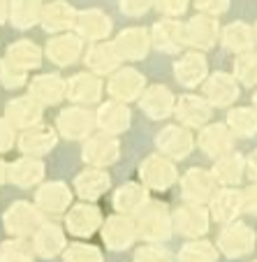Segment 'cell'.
I'll use <instances>...</instances> for the list:
<instances>
[{
  "instance_id": "obj_43",
  "label": "cell",
  "mask_w": 257,
  "mask_h": 262,
  "mask_svg": "<svg viewBox=\"0 0 257 262\" xmlns=\"http://www.w3.org/2000/svg\"><path fill=\"white\" fill-rule=\"evenodd\" d=\"M63 262H104V253L100 246L88 242H72L63 251Z\"/></svg>"
},
{
  "instance_id": "obj_6",
  "label": "cell",
  "mask_w": 257,
  "mask_h": 262,
  "mask_svg": "<svg viewBox=\"0 0 257 262\" xmlns=\"http://www.w3.org/2000/svg\"><path fill=\"white\" fill-rule=\"evenodd\" d=\"M172 221H174V232H178L185 239H199L208 232L213 218L206 204L183 202L181 207L172 211Z\"/></svg>"
},
{
  "instance_id": "obj_7",
  "label": "cell",
  "mask_w": 257,
  "mask_h": 262,
  "mask_svg": "<svg viewBox=\"0 0 257 262\" xmlns=\"http://www.w3.org/2000/svg\"><path fill=\"white\" fill-rule=\"evenodd\" d=\"M255 242H257V234L250 225L241 221H234L223 225L220 234H218V251L223 253L225 257H243V255H250L255 251Z\"/></svg>"
},
{
  "instance_id": "obj_12",
  "label": "cell",
  "mask_w": 257,
  "mask_h": 262,
  "mask_svg": "<svg viewBox=\"0 0 257 262\" xmlns=\"http://www.w3.org/2000/svg\"><path fill=\"white\" fill-rule=\"evenodd\" d=\"M81 158L88 167H102L107 169L121 158V142L116 135L95 133L84 142L81 148Z\"/></svg>"
},
{
  "instance_id": "obj_1",
  "label": "cell",
  "mask_w": 257,
  "mask_h": 262,
  "mask_svg": "<svg viewBox=\"0 0 257 262\" xmlns=\"http://www.w3.org/2000/svg\"><path fill=\"white\" fill-rule=\"evenodd\" d=\"M137 232L144 244H165L174 234V221L167 204L160 200H149L146 207L134 216Z\"/></svg>"
},
{
  "instance_id": "obj_13",
  "label": "cell",
  "mask_w": 257,
  "mask_h": 262,
  "mask_svg": "<svg viewBox=\"0 0 257 262\" xmlns=\"http://www.w3.org/2000/svg\"><path fill=\"white\" fill-rule=\"evenodd\" d=\"M102 223H104L102 211L93 202L72 204L69 211L65 213V230L77 239H90L95 232H100Z\"/></svg>"
},
{
  "instance_id": "obj_48",
  "label": "cell",
  "mask_w": 257,
  "mask_h": 262,
  "mask_svg": "<svg viewBox=\"0 0 257 262\" xmlns=\"http://www.w3.org/2000/svg\"><path fill=\"white\" fill-rule=\"evenodd\" d=\"M155 7H158L167 19H174V16H178V14L185 12L188 0H155Z\"/></svg>"
},
{
  "instance_id": "obj_53",
  "label": "cell",
  "mask_w": 257,
  "mask_h": 262,
  "mask_svg": "<svg viewBox=\"0 0 257 262\" xmlns=\"http://www.w3.org/2000/svg\"><path fill=\"white\" fill-rule=\"evenodd\" d=\"M7 169H10V165H7L5 160L0 158V186H3V183L7 181Z\"/></svg>"
},
{
  "instance_id": "obj_44",
  "label": "cell",
  "mask_w": 257,
  "mask_h": 262,
  "mask_svg": "<svg viewBox=\"0 0 257 262\" xmlns=\"http://www.w3.org/2000/svg\"><path fill=\"white\" fill-rule=\"evenodd\" d=\"M234 77L239 84L255 89L257 86V51H248V54H239L234 58Z\"/></svg>"
},
{
  "instance_id": "obj_11",
  "label": "cell",
  "mask_w": 257,
  "mask_h": 262,
  "mask_svg": "<svg viewBox=\"0 0 257 262\" xmlns=\"http://www.w3.org/2000/svg\"><path fill=\"white\" fill-rule=\"evenodd\" d=\"M195 144V135L190 133V128L181 123H172V125H165L162 130L158 133L155 137V146H158V154L167 156L169 160H183L188 158L193 154Z\"/></svg>"
},
{
  "instance_id": "obj_37",
  "label": "cell",
  "mask_w": 257,
  "mask_h": 262,
  "mask_svg": "<svg viewBox=\"0 0 257 262\" xmlns=\"http://www.w3.org/2000/svg\"><path fill=\"white\" fill-rule=\"evenodd\" d=\"M211 172L216 174L218 183H220L223 188H234V186H239V183L243 181V177H246V158H243L241 154H237V151H232L229 156L216 160Z\"/></svg>"
},
{
  "instance_id": "obj_56",
  "label": "cell",
  "mask_w": 257,
  "mask_h": 262,
  "mask_svg": "<svg viewBox=\"0 0 257 262\" xmlns=\"http://www.w3.org/2000/svg\"><path fill=\"white\" fill-rule=\"evenodd\" d=\"M255 37H257V26H255Z\"/></svg>"
},
{
  "instance_id": "obj_54",
  "label": "cell",
  "mask_w": 257,
  "mask_h": 262,
  "mask_svg": "<svg viewBox=\"0 0 257 262\" xmlns=\"http://www.w3.org/2000/svg\"><path fill=\"white\" fill-rule=\"evenodd\" d=\"M7 16H10V7H7L5 0H0V24H3Z\"/></svg>"
},
{
  "instance_id": "obj_49",
  "label": "cell",
  "mask_w": 257,
  "mask_h": 262,
  "mask_svg": "<svg viewBox=\"0 0 257 262\" xmlns=\"http://www.w3.org/2000/svg\"><path fill=\"white\" fill-rule=\"evenodd\" d=\"M195 5H197V10H202L204 14L218 16V14H223V12H227L229 0H197Z\"/></svg>"
},
{
  "instance_id": "obj_45",
  "label": "cell",
  "mask_w": 257,
  "mask_h": 262,
  "mask_svg": "<svg viewBox=\"0 0 257 262\" xmlns=\"http://www.w3.org/2000/svg\"><path fill=\"white\" fill-rule=\"evenodd\" d=\"M26 72L21 68H16L12 60L7 58H0V86H5V89L14 91V89H21L26 84Z\"/></svg>"
},
{
  "instance_id": "obj_41",
  "label": "cell",
  "mask_w": 257,
  "mask_h": 262,
  "mask_svg": "<svg viewBox=\"0 0 257 262\" xmlns=\"http://www.w3.org/2000/svg\"><path fill=\"white\" fill-rule=\"evenodd\" d=\"M216 244L206 242V239H188L178 251V262H218Z\"/></svg>"
},
{
  "instance_id": "obj_18",
  "label": "cell",
  "mask_w": 257,
  "mask_h": 262,
  "mask_svg": "<svg viewBox=\"0 0 257 262\" xmlns=\"http://www.w3.org/2000/svg\"><path fill=\"white\" fill-rule=\"evenodd\" d=\"M208 77V60L204 51H188L176 58L174 63V79L183 86V89H197L206 81Z\"/></svg>"
},
{
  "instance_id": "obj_27",
  "label": "cell",
  "mask_w": 257,
  "mask_h": 262,
  "mask_svg": "<svg viewBox=\"0 0 257 262\" xmlns=\"http://www.w3.org/2000/svg\"><path fill=\"white\" fill-rule=\"evenodd\" d=\"M42 114H44V107H42L33 95H21L7 102L5 107V119L14 125L16 130H28L33 125L42 123Z\"/></svg>"
},
{
  "instance_id": "obj_30",
  "label": "cell",
  "mask_w": 257,
  "mask_h": 262,
  "mask_svg": "<svg viewBox=\"0 0 257 262\" xmlns=\"http://www.w3.org/2000/svg\"><path fill=\"white\" fill-rule=\"evenodd\" d=\"M151 42L162 54H178L185 45V28L174 19H160L151 28Z\"/></svg>"
},
{
  "instance_id": "obj_55",
  "label": "cell",
  "mask_w": 257,
  "mask_h": 262,
  "mask_svg": "<svg viewBox=\"0 0 257 262\" xmlns=\"http://www.w3.org/2000/svg\"><path fill=\"white\" fill-rule=\"evenodd\" d=\"M252 107L257 109V91H255V95H252Z\"/></svg>"
},
{
  "instance_id": "obj_16",
  "label": "cell",
  "mask_w": 257,
  "mask_h": 262,
  "mask_svg": "<svg viewBox=\"0 0 257 262\" xmlns=\"http://www.w3.org/2000/svg\"><path fill=\"white\" fill-rule=\"evenodd\" d=\"M234 133L227 128V123H208L199 130L197 146L204 156L213 160H220L234 151Z\"/></svg>"
},
{
  "instance_id": "obj_3",
  "label": "cell",
  "mask_w": 257,
  "mask_h": 262,
  "mask_svg": "<svg viewBox=\"0 0 257 262\" xmlns=\"http://www.w3.org/2000/svg\"><path fill=\"white\" fill-rule=\"evenodd\" d=\"M95 128H98V119L88 107H79V104L65 107L56 116V130L60 137L69 142H81V139L86 142L90 135H95Z\"/></svg>"
},
{
  "instance_id": "obj_47",
  "label": "cell",
  "mask_w": 257,
  "mask_h": 262,
  "mask_svg": "<svg viewBox=\"0 0 257 262\" xmlns=\"http://www.w3.org/2000/svg\"><path fill=\"white\" fill-rule=\"evenodd\" d=\"M16 128L10 123V121L3 116L0 119V154H7V151H12L16 144Z\"/></svg>"
},
{
  "instance_id": "obj_28",
  "label": "cell",
  "mask_w": 257,
  "mask_h": 262,
  "mask_svg": "<svg viewBox=\"0 0 257 262\" xmlns=\"http://www.w3.org/2000/svg\"><path fill=\"white\" fill-rule=\"evenodd\" d=\"M44 172H46V167L37 156H21V158L14 160V163L10 165V169H7V181L24 190L37 188V186L44 181Z\"/></svg>"
},
{
  "instance_id": "obj_5",
  "label": "cell",
  "mask_w": 257,
  "mask_h": 262,
  "mask_svg": "<svg viewBox=\"0 0 257 262\" xmlns=\"http://www.w3.org/2000/svg\"><path fill=\"white\" fill-rule=\"evenodd\" d=\"M3 223H5V230L12 234V237L28 239V237H33V234L40 230L42 223H44V213L35 207V202L16 200V202H12L10 209L5 211Z\"/></svg>"
},
{
  "instance_id": "obj_26",
  "label": "cell",
  "mask_w": 257,
  "mask_h": 262,
  "mask_svg": "<svg viewBox=\"0 0 257 262\" xmlns=\"http://www.w3.org/2000/svg\"><path fill=\"white\" fill-rule=\"evenodd\" d=\"M151 190L144 186L142 181H125L123 186L114 190L111 195V207L116 213H125V216H137L146 202L151 200Z\"/></svg>"
},
{
  "instance_id": "obj_10",
  "label": "cell",
  "mask_w": 257,
  "mask_h": 262,
  "mask_svg": "<svg viewBox=\"0 0 257 262\" xmlns=\"http://www.w3.org/2000/svg\"><path fill=\"white\" fill-rule=\"evenodd\" d=\"M202 95L211 102L213 109H225L237 102L241 89H239V81L234 74L225 72V70H216L202 84Z\"/></svg>"
},
{
  "instance_id": "obj_39",
  "label": "cell",
  "mask_w": 257,
  "mask_h": 262,
  "mask_svg": "<svg viewBox=\"0 0 257 262\" xmlns=\"http://www.w3.org/2000/svg\"><path fill=\"white\" fill-rule=\"evenodd\" d=\"M227 128L234 137H255L257 135V109L255 107H232L227 112Z\"/></svg>"
},
{
  "instance_id": "obj_35",
  "label": "cell",
  "mask_w": 257,
  "mask_h": 262,
  "mask_svg": "<svg viewBox=\"0 0 257 262\" xmlns=\"http://www.w3.org/2000/svg\"><path fill=\"white\" fill-rule=\"evenodd\" d=\"M77 24V12L75 7L65 3V0H56L42 7V28L46 33H69V28H75Z\"/></svg>"
},
{
  "instance_id": "obj_46",
  "label": "cell",
  "mask_w": 257,
  "mask_h": 262,
  "mask_svg": "<svg viewBox=\"0 0 257 262\" xmlns=\"http://www.w3.org/2000/svg\"><path fill=\"white\" fill-rule=\"evenodd\" d=\"M132 262H172V253L162 244H144L134 251Z\"/></svg>"
},
{
  "instance_id": "obj_20",
  "label": "cell",
  "mask_w": 257,
  "mask_h": 262,
  "mask_svg": "<svg viewBox=\"0 0 257 262\" xmlns=\"http://www.w3.org/2000/svg\"><path fill=\"white\" fill-rule=\"evenodd\" d=\"M84 63L86 70L100 74V77H111L116 70H121V63H123V56L119 54L114 40L109 42H93V45L86 49L84 54Z\"/></svg>"
},
{
  "instance_id": "obj_14",
  "label": "cell",
  "mask_w": 257,
  "mask_h": 262,
  "mask_svg": "<svg viewBox=\"0 0 257 262\" xmlns=\"http://www.w3.org/2000/svg\"><path fill=\"white\" fill-rule=\"evenodd\" d=\"M72 190L63 181H46L35 188V207L44 216H65L72 207Z\"/></svg>"
},
{
  "instance_id": "obj_19",
  "label": "cell",
  "mask_w": 257,
  "mask_h": 262,
  "mask_svg": "<svg viewBox=\"0 0 257 262\" xmlns=\"http://www.w3.org/2000/svg\"><path fill=\"white\" fill-rule=\"evenodd\" d=\"M183 28H185V45L193 47L195 51H208L220 40V26L216 16L197 14L188 24H183Z\"/></svg>"
},
{
  "instance_id": "obj_42",
  "label": "cell",
  "mask_w": 257,
  "mask_h": 262,
  "mask_svg": "<svg viewBox=\"0 0 257 262\" xmlns=\"http://www.w3.org/2000/svg\"><path fill=\"white\" fill-rule=\"evenodd\" d=\"M35 257L37 253L28 239L14 237L0 244V262H35Z\"/></svg>"
},
{
  "instance_id": "obj_23",
  "label": "cell",
  "mask_w": 257,
  "mask_h": 262,
  "mask_svg": "<svg viewBox=\"0 0 257 262\" xmlns=\"http://www.w3.org/2000/svg\"><path fill=\"white\" fill-rule=\"evenodd\" d=\"M28 95H33L42 107H54L60 104L67 98V79H63L56 72L37 74L33 77V81L28 84Z\"/></svg>"
},
{
  "instance_id": "obj_51",
  "label": "cell",
  "mask_w": 257,
  "mask_h": 262,
  "mask_svg": "<svg viewBox=\"0 0 257 262\" xmlns=\"http://www.w3.org/2000/svg\"><path fill=\"white\" fill-rule=\"evenodd\" d=\"M243 211H248L250 216H257V183H250L243 190Z\"/></svg>"
},
{
  "instance_id": "obj_8",
  "label": "cell",
  "mask_w": 257,
  "mask_h": 262,
  "mask_svg": "<svg viewBox=\"0 0 257 262\" xmlns=\"http://www.w3.org/2000/svg\"><path fill=\"white\" fill-rule=\"evenodd\" d=\"M100 237H102L104 246L109 251H128L139 239L137 221H134V216L111 213V216L104 218L102 228H100Z\"/></svg>"
},
{
  "instance_id": "obj_31",
  "label": "cell",
  "mask_w": 257,
  "mask_h": 262,
  "mask_svg": "<svg viewBox=\"0 0 257 262\" xmlns=\"http://www.w3.org/2000/svg\"><path fill=\"white\" fill-rule=\"evenodd\" d=\"M67 230L56 225V223H42L40 230L33 234V246H35V253L44 260L49 257H56V255H63V251L67 248Z\"/></svg>"
},
{
  "instance_id": "obj_24",
  "label": "cell",
  "mask_w": 257,
  "mask_h": 262,
  "mask_svg": "<svg viewBox=\"0 0 257 262\" xmlns=\"http://www.w3.org/2000/svg\"><path fill=\"white\" fill-rule=\"evenodd\" d=\"M139 109L153 121H162L174 114L176 109V98L165 84H151L139 98Z\"/></svg>"
},
{
  "instance_id": "obj_33",
  "label": "cell",
  "mask_w": 257,
  "mask_h": 262,
  "mask_svg": "<svg viewBox=\"0 0 257 262\" xmlns=\"http://www.w3.org/2000/svg\"><path fill=\"white\" fill-rule=\"evenodd\" d=\"M119 54L123 56V60H144L149 56L151 47V30L144 28H125L119 33V37L114 40Z\"/></svg>"
},
{
  "instance_id": "obj_32",
  "label": "cell",
  "mask_w": 257,
  "mask_h": 262,
  "mask_svg": "<svg viewBox=\"0 0 257 262\" xmlns=\"http://www.w3.org/2000/svg\"><path fill=\"white\" fill-rule=\"evenodd\" d=\"M208 211H211L213 221L220 223V225L239 221V216L243 211V190L220 188L216 198L211 200V204H208Z\"/></svg>"
},
{
  "instance_id": "obj_2",
  "label": "cell",
  "mask_w": 257,
  "mask_h": 262,
  "mask_svg": "<svg viewBox=\"0 0 257 262\" xmlns=\"http://www.w3.org/2000/svg\"><path fill=\"white\" fill-rule=\"evenodd\" d=\"M178 186H181L183 202H193V204H211V200L218 195V190L223 188L218 183L216 174L204 167L185 169L178 177Z\"/></svg>"
},
{
  "instance_id": "obj_9",
  "label": "cell",
  "mask_w": 257,
  "mask_h": 262,
  "mask_svg": "<svg viewBox=\"0 0 257 262\" xmlns=\"http://www.w3.org/2000/svg\"><path fill=\"white\" fill-rule=\"evenodd\" d=\"M104 89H107L109 100H119V102L128 104L142 98V93L146 91V77L137 68H121L107 79Z\"/></svg>"
},
{
  "instance_id": "obj_15",
  "label": "cell",
  "mask_w": 257,
  "mask_h": 262,
  "mask_svg": "<svg viewBox=\"0 0 257 262\" xmlns=\"http://www.w3.org/2000/svg\"><path fill=\"white\" fill-rule=\"evenodd\" d=\"M174 116L178 119V123L185 125L190 130H202L204 125H208L213 116V107L204 95H195V93H185L176 100V109Z\"/></svg>"
},
{
  "instance_id": "obj_4",
  "label": "cell",
  "mask_w": 257,
  "mask_h": 262,
  "mask_svg": "<svg viewBox=\"0 0 257 262\" xmlns=\"http://www.w3.org/2000/svg\"><path fill=\"white\" fill-rule=\"evenodd\" d=\"M139 181L149 190L167 193L174 183H178L176 165L162 154H151L139 163Z\"/></svg>"
},
{
  "instance_id": "obj_38",
  "label": "cell",
  "mask_w": 257,
  "mask_h": 262,
  "mask_svg": "<svg viewBox=\"0 0 257 262\" xmlns=\"http://www.w3.org/2000/svg\"><path fill=\"white\" fill-rule=\"evenodd\" d=\"M5 58L12 60L24 72H28V70H37L42 65V49L33 40H16L7 47Z\"/></svg>"
},
{
  "instance_id": "obj_36",
  "label": "cell",
  "mask_w": 257,
  "mask_h": 262,
  "mask_svg": "<svg viewBox=\"0 0 257 262\" xmlns=\"http://www.w3.org/2000/svg\"><path fill=\"white\" fill-rule=\"evenodd\" d=\"M220 42H223V47L227 51H232V54H248V51H255V28H250L248 24H243V21H234V24L225 26L223 30H220Z\"/></svg>"
},
{
  "instance_id": "obj_17",
  "label": "cell",
  "mask_w": 257,
  "mask_h": 262,
  "mask_svg": "<svg viewBox=\"0 0 257 262\" xmlns=\"http://www.w3.org/2000/svg\"><path fill=\"white\" fill-rule=\"evenodd\" d=\"M104 93V81L100 74L90 72H77L67 79V100H72L79 107H90L102 100Z\"/></svg>"
},
{
  "instance_id": "obj_57",
  "label": "cell",
  "mask_w": 257,
  "mask_h": 262,
  "mask_svg": "<svg viewBox=\"0 0 257 262\" xmlns=\"http://www.w3.org/2000/svg\"><path fill=\"white\" fill-rule=\"evenodd\" d=\"M255 262H257V260H255Z\"/></svg>"
},
{
  "instance_id": "obj_34",
  "label": "cell",
  "mask_w": 257,
  "mask_h": 262,
  "mask_svg": "<svg viewBox=\"0 0 257 262\" xmlns=\"http://www.w3.org/2000/svg\"><path fill=\"white\" fill-rule=\"evenodd\" d=\"M77 35L86 42H104L111 33V19L100 10H86L77 14Z\"/></svg>"
},
{
  "instance_id": "obj_25",
  "label": "cell",
  "mask_w": 257,
  "mask_h": 262,
  "mask_svg": "<svg viewBox=\"0 0 257 262\" xmlns=\"http://www.w3.org/2000/svg\"><path fill=\"white\" fill-rule=\"evenodd\" d=\"M75 193L81 198V202H95V200L104 198L111 188V177L107 169L102 167H86L84 172H79L72 181Z\"/></svg>"
},
{
  "instance_id": "obj_29",
  "label": "cell",
  "mask_w": 257,
  "mask_h": 262,
  "mask_svg": "<svg viewBox=\"0 0 257 262\" xmlns=\"http://www.w3.org/2000/svg\"><path fill=\"white\" fill-rule=\"evenodd\" d=\"M95 119H98V128L107 135H123L128 133L130 123H132V114L125 102L119 100H107L98 107L95 112Z\"/></svg>"
},
{
  "instance_id": "obj_22",
  "label": "cell",
  "mask_w": 257,
  "mask_h": 262,
  "mask_svg": "<svg viewBox=\"0 0 257 262\" xmlns=\"http://www.w3.org/2000/svg\"><path fill=\"white\" fill-rule=\"evenodd\" d=\"M44 54L58 68H69L84 54V40L77 33H58L46 42Z\"/></svg>"
},
{
  "instance_id": "obj_40",
  "label": "cell",
  "mask_w": 257,
  "mask_h": 262,
  "mask_svg": "<svg viewBox=\"0 0 257 262\" xmlns=\"http://www.w3.org/2000/svg\"><path fill=\"white\" fill-rule=\"evenodd\" d=\"M37 21H42L40 0H12L10 5V24L19 30L33 28Z\"/></svg>"
},
{
  "instance_id": "obj_52",
  "label": "cell",
  "mask_w": 257,
  "mask_h": 262,
  "mask_svg": "<svg viewBox=\"0 0 257 262\" xmlns=\"http://www.w3.org/2000/svg\"><path fill=\"white\" fill-rule=\"evenodd\" d=\"M246 174L250 177L252 183H257V148L246 158Z\"/></svg>"
},
{
  "instance_id": "obj_50",
  "label": "cell",
  "mask_w": 257,
  "mask_h": 262,
  "mask_svg": "<svg viewBox=\"0 0 257 262\" xmlns=\"http://www.w3.org/2000/svg\"><path fill=\"white\" fill-rule=\"evenodd\" d=\"M153 0H121V12L128 16H142Z\"/></svg>"
},
{
  "instance_id": "obj_21",
  "label": "cell",
  "mask_w": 257,
  "mask_h": 262,
  "mask_svg": "<svg viewBox=\"0 0 257 262\" xmlns=\"http://www.w3.org/2000/svg\"><path fill=\"white\" fill-rule=\"evenodd\" d=\"M58 130H56V125H33V128L28 130H21L19 139H16V148H19L24 156H44L49 154L51 148H56V144H58Z\"/></svg>"
}]
</instances>
